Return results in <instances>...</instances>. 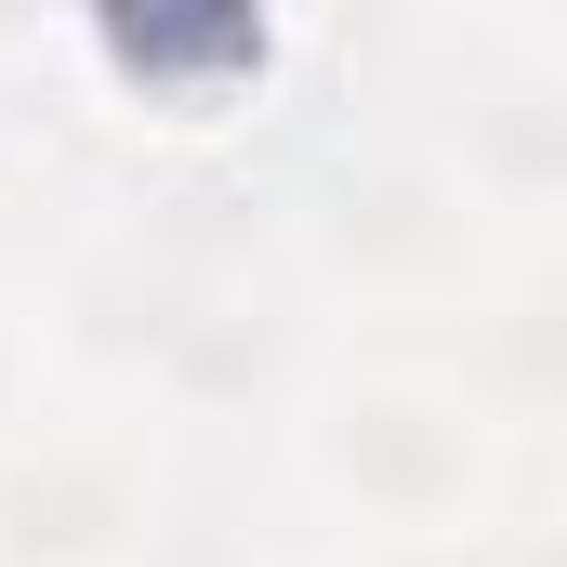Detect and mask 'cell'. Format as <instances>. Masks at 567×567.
<instances>
[{
  "instance_id": "obj_1",
  "label": "cell",
  "mask_w": 567,
  "mask_h": 567,
  "mask_svg": "<svg viewBox=\"0 0 567 567\" xmlns=\"http://www.w3.org/2000/svg\"><path fill=\"white\" fill-rule=\"evenodd\" d=\"M278 488V567H370L435 555L542 515V435L502 423L435 343H343L303 370L278 435L251 449Z\"/></svg>"
},
{
  "instance_id": "obj_4",
  "label": "cell",
  "mask_w": 567,
  "mask_h": 567,
  "mask_svg": "<svg viewBox=\"0 0 567 567\" xmlns=\"http://www.w3.org/2000/svg\"><path fill=\"white\" fill-rule=\"evenodd\" d=\"M410 133L435 145L462 225L528 265L555 251V198H567V106H555V53H435V80L410 93Z\"/></svg>"
},
{
  "instance_id": "obj_2",
  "label": "cell",
  "mask_w": 567,
  "mask_h": 567,
  "mask_svg": "<svg viewBox=\"0 0 567 567\" xmlns=\"http://www.w3.org/2000/svg\"><path fill=\"white\" fill-rule=\"evenodd\" d=\"M290 0H53L66 80L145 145H238L290 80Z\"/></svg>"
},
{
  "instance_id": "obj_6",
  "label": "cell",
  "mask_w": 567,
  "mask_h": 567,
  "mask_svg": "<svg viewBox=\"0 0 567 567\" xmlns=\"http://www.w3.org/2000/svg\"><path fill=\"white\" fill-rule=\"evenodd\" d=\"M435 53H555V0H396Z\"/></svg>"
},
{
  "instance_id": "obj_5",
  "label": "cell",
  "mask_w": 567,
  "mask_h": 567,
  "mask_svg": "<svg viewBox=\"0 0 567 567\" xmlns=\"http://www.w3.org/2000/svg\"><path fill=\"white\" fill-rule=\"evenodd\" d=\"M80 396V357H66V303H53V265L0 251V449L27 423H53Z\"/></svg>"
},
{
  "instance_id": "obj_3",
  "label": "cell",
  "mask_w": 567,
  "mask_h": 567,
  "mask_svg": "<svg viewBox=\"0 0 567 567\" xmlns=\"http://www.w3.org/2000/svg\"><path fill=\"white\" fill-rule=\"evenodd\" d=\"M185 449L80 383L0 449V567H185Z\"/></svg>"
}]
</instances>
